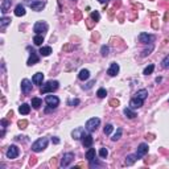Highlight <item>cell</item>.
<instances>
[{"instance_id":"26","label":"cell","mask_w":169,"mask_h":169,"mask_svg":"<svg viewBox=\"0 0 169 169\" xmlns=\"http://www.w3.org/2000/svg\"><path fill=\"white\" fill-rule=\"evenodd\" d=\"M33 42H34V45H42L44 42V34H36L34 36V38H33Z\"/></svg>"},{"instance_id":"21","label":"cell","mask_w":169,"mask_h":169,"mask_svg":"<svg viewBox=\"0 0 169 169\" xmlns=\"http://www.w3.org/2000/svg\"><path fill=\"white\" fill-rule=\"evenodd\" d=\"M37 62H38V56L32 50V54H30V57H29L27 64H28V66H32V65H34V64H37Z\"/></svg>"},{"instance_id":"23","label":"cell","mask_w":169,"mask_h":169,"mask_svg":"<svg viewBox=\"0 0 169 169\" xmlns=\"http://www.w3.org/2000/svg\"><path fill=\"white\" fill-rule=\"evenodd\" d=\"M136 160H137V156L136 155H128L126 157V161H124V164L130 166V165H132V164L136 161Z\"/></svg>"},{"instance_id":"24","label":"cell","mask_w":169,"mask_h":169,"mask_svg":"<svg viewBox=\"0 0 169 169\" xmlns=\"http://www.w3.org/2000/svg\"><path fill=\"white\" fill-rule=\"evenodd\" d=\"M95 155H97L95 149H94V148H90V149L86 152V158L89 160V161H93L94 158H95Z\"/></svg>"},{"instance_id":"34","label":"cell","mask_w":169,"mask_h":169,"mask_svg":"<svg viewBox=\"0 0 169 169\" xmlns=\"http://www.w3.org/2000/svg\"><path fill=\"white\" fill-rule=\"evenodd\" d=\"M91 19H93V20H95V21H99V19H101V15H99V12H98V11L91 12Z\"/></svg>"},{"instance_id":"29","label":"cell","mask_w":169,"mask_h":169,"mask_svg":"<svg viewBox=\"0 0 169 169\" xmlns=\"http://www.w3.org/2000/svg\"><path fill=\"white\" fill-rule=\"evenodd\" d=\"M9 23H11V19L1 17V20H0V28H1V30H4V29H5V27H7Z\"/></svg>"},{"instance_id":"22","label":"cell","mask_w":169,"mask_h":169,"mask_svg":"<svg viewBox=\"0 0 169 169\" xmlns=\"http://www.w3.org/2000/svg\"><path fill=\"white\" fill-rule=\"evenodd\" d=\"M124 115L127 116V118H130V119H133V118H136V112L133 111L131 107H127V108H124Z\"/></svg>"},{"instance_id":"33","label":"cell","mask_w":169,"mask_h":169,"mask_svg":"<svg viewBox=\"0 0 169 169\" xmlns=\"http://www.w3.org/2000/svg\"><path fill=\"white\" fill-rule=\"evenodd\" d=\"M108 155V151H107V148H101V151H99V156H101L102 158H106Z\"/></svg>"},{"instance_id":"10","label":"cell","mask_w":169,"mask_h":169,"mask_svg":"<svg viewBox=\"0 0 169 169\" xmlns=\"http://www.w3.org/2000/svg\"><path fill=\"white\" fill-rule=\"evenodd\" d=\"M147 153H148V145L145 143H141L140 145H139V148H137V152H136L137 158L143 157V156L147 155Z\"/></svg>"},{"instance_id":"44","label":"cell","mask_w":169,"mask_h":169,"mask_svg":"<svg viewBox=\"0 0 169 169\" xmlns=\"http://www.w3.org/2000/svg\"><path fill=\"white\" fill-rule=\"evenodd\" d=\"M73 48H72V45H66V46H64V50H72Z\"/></svg>"},{"instance_id":"46","label":"cell","mask_w":169,"mask_h":169,"mask_svg":"<svg viewBox=\"0 0 169 169\" xmlns=\"http://www.w3.org/2000/svg\"><path fill=\"white\" fill-rule=\"evenodd\" d=\"M89 21H91V19H89ZM87 25H89V28H91V27H93V24H91V23H87Z\"/></svg>"},{"instance_id":"15","label":"cell","mask_w":169,"mask_h":169,"mask_svg":"<svg viewBox=\"0 0 169 169\" xmlns=\"http://www.w3.org/2000/svg\"><path fill=\"white\" fill-rule=\"evenodd\" d=\"M42 81H44V74L42 73H36L32 78V82L34 85H42Z\"/></svg>"},{"instance_id":"36","label":"cell","mask_w":169,"mask_h":169,"mask_svg":"<svg viewBox=\"0 0 169 169\" xmlns=\"http://www.w3.org/2000/svg\"><path fill=\"white\" fill-rule=\"evenodd\" d=\"M97 95L99 98H104L106 95H107V91H106V89H99V90H98V93H97Z\"/></svg>"},{"instance_id":"39","label":"cell","mask_w":169,"mask_h":169,"mask_svg":"<svg viewBox=\"0 0 169 169\" xmlns=\"http://www.w3.org/2000/svg\"><path fill=\"white\" fill-rule=\"evenodd\" d=\"M110 106H111V107H118L119 101L118 99H111V101H110Z\"/></svg>"},{"instance_id":"6","label":"cell","mask_w":169,"mask_h":169,"mask_svg":"<svg viewBox=\"0 0 169 169\" xmlns=\"http://www.w3.org/2000/svg\"><path fill=\"white\" fill-rule=\"evenodd\" d=\"M19 153H20V151H19V148L16 147V145H11V147H8V149H7V157L8 158L13 160V158H16L19 156Z\"/></svg>"},{"instance_id":"19","label":"cell","mask_w":169,"mask_h":169,"mask_svg":"<svg viewBox=\"0 0 169 169\" xmlns=\"http://www.w3.org/2000/svg\"><path fill=\"white\" fill-rule=\"evenodd\" d=\"M15 15H16L17 17L24 16V15H25V8H24V5H21V4L16 5V8H15Z\"/></svg>"},{"instance_id":"8","label":"cell","mask_w":169,"mask_h":169,"mask_svg":"<svg viewBox=\"0 0 169 169\" xmlns=\"http://www.w3.org/2000/svg\"><path fill=\"white\" fill-rule=\"evenodd\" d=\"M21 90L24 94H29L32 91V82L29 79H23L21 81Z\"/></svg>"},{"instance_id":"14","label":"cell","mask_w":169,"mask_h":169,"mask_svg":"<svg viewBox=\"0 0 169 169\" xmlns=\"http://www.w3.org/2000/svg\"><path fill=\"white\" fill-rule=\"evenodd\" d=\"M152 40H153V37H152L151 34H148V33H140V34H139V41L143 44L151 42Z\"/></svg>"},{"instance_id":"43","label":"cell","mask_w":169,"mask_h":169,"mask_svg":"<svg viewBox=\"0 0 169 169\" xmlns=\"http://www.w3.org/2000/svg\"><path fill=\"white\" fill-rule=\"evenodd\" d=\"M52 141H53L54 144H58L60 143V139H58V137H52Z\"/></svg>"},{"instance_id":"41","label":"cell","mask_w":169,"mask_h":169,"mask_svg":"<svg viewBox=\"0 0 169 169\" xmlns=\"http://www.w3.org/2000/svg\"><path fill=\"white\" fill-rule=\"evenodd\" d=\"M94 83H95V81H90V82L87 83L86 86H83V89H90V87H93Z\"/></svg>"},{"instance_id":"38","label":"cell","mask_w":169,"mask_h":169,"mask_svg":"<svg viewBox=\"0 0 169 169\" xmlns=\"http://www.w3.org/2000/svg\"><path fill=\"white\" fill-rule=\"evenodd\" d=\"M161 64H162V68H165V69H168V68H169V54L166 56L165 58H164V60H162Z\"/></svg>"},{"instance_id":"37","label":"cell","mask_w":169,"mask_h":169,"mask_svg":"<svg viewBox=\"0 0 169 169\" xmlns=\"http://www.w3.org/2000/svg\"><path fill=\"white\" fill-rule=\"evenodd\" d=\"M101 53H102V56H103V57H107V56H108V46L103 45V46H102V49H101Z\"/></svg>"},{"instance_id":"45","label":"cell","mask_w":169,"mask_h":169,"mask_svg":"<svg viewBox=\"0 0 169 169\" xmlns=\"http://www.w3.org/2000/svg\"><path fill=\"white\" fill-rule=\"evenodd\" d=\"M161 81H162V79L160 78V77H157V78H156V82H157V83H160V82H161Z\"/></svg>"},{"instance_id":"2","label":"cell","mask_w":169,"mask_h":169,"mask_svg":"<svg viewBox=\"0 0 169 169\" xmlns=\"http://www.w3.org/2000/svg\"><path fill=\"white\" fill-rule=\"evenodd\" d=\"M48 147V139L46 137H40L38 140H36L32 144V151L34 152H41L42 149Z\"/></svg>"},{"instance_id":"7","label":"cell","mask_w":169,"mask_h":169,"mask_svg":"<svg viewBox=\"0 0 169 169\" xmlns=\"http://www.w3.org/2000/svg\"><path fill=\"white\" fill-rule=\"evenodd\" d=\"M45 102H46L48 106H50V107L56 108L60 104V99H58L56 95H48L46 98H45Z\"/></svg>"},{"instance_id":"18","label":"cell","mask_w":169,"mask_h":169,"mask_svg":"<svg viewBox=\"0 0 169 169\" xmlns=\"http://www.w3.org/2000/svg\"><path fill=\"white\" fill-rule=\"evenodd\" d=\"M78 78L81 79V81H86V79L90 78V72H89L87 69H82L78 74Z\"/></svg>"},{"instance_id":"12","label":"cell","mask_w":169,"mask_h":169,"mask_svg":"<svg viewBox=\"0 0 169 169\" xmlns=\"http://www.w3.org/2000/svg\"><path fill=\"white\" fill-rule=\"evenodd\" d=\"M118 73H119V65L116 64V62H112L111 65H110V68H108V70H107V74L110 77H115Z\"/></svg>"},{"instance_id":"5","label":"cell","mask_w":169,"mask_h":169,"mask_svg":"<svg viewBox=\"0 0 169 169\" xmlns=\"http://www.w3.org/2000/svg\"><path fill=\"white\" fill-rule=\"evenodd\" d=\"M73 161H74V153H72V152H68V153H65V155H64V157H62L61 166H62V168H66V166H69Z\"/></svg>"},{"instance_id":"13","label":"cell","mask_w":169,"mask_h":169,"mask_svg":"<svg viewBox=\"0 0 169 169\" xmlns=\"http://www.w3.org/2000/svg\"><path fill=\"white\" fill-rule=\"evenodd\" d=\"M143 99H140V98H132L130 101V107L131 108H140L141 106H143Z\"/></svg>"},{"instance_id":"35","label":"cell","mask_w":169,"mask_h":169,"mask_svg":"<svg viewBox=\"0 0 169 169\" xmlns=\"http://www.w3.org/2000/svg\"><path fill=\"white\" fill-rule=\"evenodd\" d=\"M17 126H19V128L24 130V128H27V126H28V122H27V120H19Z\"/></svg>"},{"instance_id":"20","label":"cell","mask_w":169,"mask_h":169,"mask_svg":"<svg viewBox=\"0 0 169 169\" xmlns=\"http://www.w3.org/2000/svg\"><path fill=\"white\" fill-rule=\"evenodd\" d=\"M29 111H30V106L27 103H23L20 107H19V112L20 114H23V115H28Z\"/></svg>"},{"instance_id":"28","label":"cell","mask_w":169,"mask_h":169,"mask_svg":"<svg viewBox=\"0 0 169 169\" xmlns=\"http://www.w3.org/2000/svg\"><path fill=\"white\" fill-rule=\"evenodd\" d=\"M148 97V91L145 90V89H141V90H139L136 93V98H140V99H145V98Z\"/></svg>"},{"instance_id":"48","label":"cell","mask_w":169,"mask_h":169,"mask_svg":"<svg viewBox=\"0 0 169 169\" xmlns=\"http://www.w3.org/2000/svg\"><path fill=\"white\" fill-rule=\"evenodd\" d=\"M108 0H99V3H102V4H104V3H107Z\"/></svg>"},{"instance_id":"40","label":"cell","mask_w":169,"mask_h":169,"mask_svg":"<svg viewBox=\"0 0 169 169\" xmlns=\"http://www.w3.org/2000/svg\"><path fill=\"white\" fill-rule=\"evenodd\" d=\"M69 104L70 106H77V104H79V99H73V101L69 102Z\"/></svg>"},{"instance_id":"16","label":"cell","mask_w":169,"mask_h":169,"mask_svg":"<svg viewBox=\"0 0 169 169\" xmlns=\"http://www.w3.org/2000/svg\"><path fill=\"white\" fill-rule=\"evenodd\" d=\"M44 7H45L44 1H33V3H30V8L33 11H41Z\"/></svg>"},{"instance_id":"27","label":"cell","mask_w":169,"mask_h":169,"mask_svg":"<svg viewBox=\"0 0 169 169\" xmlns=\"http://www.w3.org/2000/svg\"><path fill=\"white\" fill-rule=\"evenodd\" d=\"M32 106L33 108H40L41 106H42V101L40 99V98H32Z\"/></svg>"},{"instance_id":"42","label":"cell","mask_w":169,"mask_h":169,"mask_svg":"<svg viewBox=\"0 0 169 169\" xmlns=\"http://www.w3.org/2000/svg\"><path fill=\"white\" fill-rule=\"evenodd\" d=\"M8 124H9V123H8L5 119H3V120H1V126H3V127H7Z\"/></svg>"},{"instance_id":"4","label":"cell","mask_w":169,"mask_h":169,"mask_svg":"<svg viewBox=\"0 0 169 169\" xmlns=\"http://www.w3.org/2000/svg\"><path fill=\"white\" fill-rule=\"evenodd\" d=\"M48 30V25L44 21H37L33 27V32L36 33V34H44V33Z\"/></svg>"},{"instance_id":"25","label":"cell","mask_w":169,"mask_h":169,"mask_svg":"<svg viewBox=\"0 0 169 169\" xmlns=\"http://www.w3.org/2000/svg\"><path fill=\"white\" fill-rule=\"evenodd\" d=\"M50 53H52V48L50 46H42L41 49H40V54L44 56V57H48Z\"/></svg>"},{"instance_id":"3","label":"cell","mask_w":169,"mask_h":169,"mask_svg":"<svg viewBox=\"0 0 169 169\" xmlns=\"http://www.w3.org/2000/svg\"><path fill=\"white\" fill-rule=\"evenodd\" d=\"M99 124H101V119L99 118H91L86 122V130L89 131V132H94V131H97Z\"/></svg>"},{"instance_id":"11","label":"cell","mask_w":169,"mask_h":169,"mask_svg":"<svg viewBox=\"0 0 169 169\" xmlns=\"http://www.w3.org/2000/svg\"><path fill=\"white\" fill-rule=\"evenodd\" d=\"M83 135H85V130H83L82 127H78V128H76V130L72 132V136L74 140H79V139H82Z\"/></svg>"},{"instance_id":"32","label":"cell","mask_w":169,"mask_h":169,"mask_svg":"<svg viewBox=\"0 0 169 169\" xmlns=\"http://www.w3.org/2000/svg\"><path fill=\"white\" fill-rule=\"evenodd\" d=\"M120 136H122V128H118V131H116V133L114 135V136L111 137L112 141H118L119 139H120Z\"/></svg>"},{"instance_id":"1","label":"cell","mask_w":169,"mask_h":169,"mask_svg":"<svg viewBox=\"0 0 169 169\" xmlns=\"http://www.w3.org/2000/svg\"><path fill=\"white\" fill-rule=\"evenodd\" d=\"M58 86H60V83H58L57 81H49V82H46L41 87V94L53 93V91H56L58 89Z\"/></svg>"},{"instance_id":"17","label":"cell","mask_w":169,"mask_h":169,"mask_svg":"<svg viewBox=\"0 0 169 169\" xmlns=\"http://www.w3.org/2000/svg\"><path fill=\"white\" fill-rule=\"evenodd\" d=\"M11 4H12V0H3V1H1V13H5V12L8 11V9H9V8H11Z\"/></svg>"},{"instance_id":"9","label":"cell","mask_w":169,"mask_h":169,"mask_svg":"<svg viewBox=\"0 0 169 169\" xmlns=\"http://www.w3.org/2000/svg\"><path fill=\"white\" fill-rule=\"evenodd\" d=\"M93 141H94V139H93V136H91L90 133H85V135H83L82 144H83V147L85 148H90L91 145H93Z\"/></svg>"},{"instance_id":"31","label":"cell","mask_w":169,"mask_h":169,"mask_svg":"<svg viewBox=\"0 0 169 169\" xmlns=\"http://www.w3.org/2000/svg\"><path fill=\"white\" fill-rule=\"evenodd\" d=\"M112 130H114V127H112V124H106V127H104V135H110V133L112 132Z\"/></svg>"},{"instance_id":"47","label":"cell","mask_w":169,"mask_h":169,"mask_svg":"<svg viewBox=\"0 0 169 169\" xmlns=\"http://www.w3.org/2000/svg\"><path fill=\"white\" fill-rule=\"evenodd\" d=\"M165 20H166V21H168V20H169V13H168V12H166V13H165Z\"/></svg>"},{"instance_id":"30","label":"cell","mask_w":169,"mask_h":169,"mask_svg":"<svg viewBox=\"0 0 169 169\" xmlns=\"http://www.w3.org/2000/svg\"><path fill=\"white\" fill-rule=\"evenodd\" d=\"M153 70H155V65H148L147 68L144 69V74H145V76H149V74H152V73H153Z\"/></svg>"}]
</instances>
